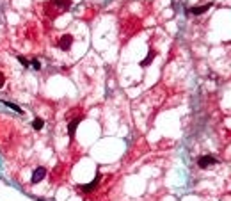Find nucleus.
<instances>
[{"instance_id": "obj_4", "label": "nucleus", "mask_w": 231, "mask_h": 201, "mask_svg": "<svg viewBox=\"0 0 231 201\" xmlns=\"http://www.w3.org/2000/svg\"><path fill=\"white\" fill-rule=\"evenodd\" d=\"M44 176H46V169H44V167H36V171L32 173L30 183H39Z\"/></svg>"}, {"instance_id": "obj_9", "label": "nucleus", "mask_w": 231, "mask_h": 201, "mask_svg": "<svg viewBox=\"0 0 231 201\" xmlns=\"http://www.w3.org/2000/svg\"><path fill=\"white\" fill-rule=\"evenodd\" d=\"M43 125H44V121H43L41 117H36V119L32 121V128H34V130H41Z\"/></svg>"}, {"instance_id": "obj_8", "label": "nucleus", "mask_w": 231, "mask_h": 201, "mask_svg": "<svg viewBox=\"0 0 231 201\" xmlns=\"http://www.w3.org/2000/svg\"><path fill=\"white\" fill-rule=\"evenodd\" d=\"M211 7V4H206V5H201V7H190L189 13H192V14H203V13H206V11Z\"/></svg>"}, {"instance_id": "obj_14", "label": "nucleus", "mask_w": 231, "mask_h": 201, "mask_svg": "<svg viewBox=\"0 0 231 201\" xmlns=\"http://www.w3.org/2000/svg\"><path fill=\"white\" fill-rule=\"evenodd\" d=\"M37 201H44V199H43V198H37Z\"/></svg>"}, {"instance_id": "obj_13", "label": "nucleus", "mask_w": 231, "mask_h": 201, "mask_svg": "<svg viewBox=\"0 0 231 201\" xmlns=\"http://www.w3.org/2000/svg\"><path fill=\"white\" fill-rule=\"evenodd\" d=\"M18 61H20V63L23 64V66H29V61H27V59H23L21 55H18Z\"/></svg>"}, {"instance_id": "obj_6", "label": "nucleus", "mask_w": 231, "mask_h": 201, "mask_svg": "<svg viewBox=\"0 0 231 201\" xmlns=\"http://www.w3.org/2000/svg\"><path fill=\"white\" fill-rule=\"evenodd\" d=\"M155 55H157V52H155V50H149V53H147V57H146V59H142V61H140V66H142V68H146V66H149V64L153 63Z\"/></svg>"}, {"instance_id": "obj_10", "label": "nucleus", "mask_w": 231, "mask_h": 201, "mask_svg": "<svg viewBox=\"0 0 231 201\" xmlns=\"http://www.w3.org/2000/svg\"><path fill=\"white\" fill-rule=\"evenodd\" d=\"M2 102H4V103H5V105H7V107H11V109H14L16 112H20V114H21V112H23V110H21L20 107H18V105H14V103H11V102H5V100H2Z\"/></svg>"}, {"instance_id": "obj_11", "label": "nucleus", "mask_w": 231, "mask_h": 201, "mask_svg": "<svg viewBox=\"0 0 231 201\" xmlns=\"http://www.w3.org/2000/svg\"><path fill=\"white\" fill-rule=\"evenodd\" d=\"M32 68H34V70H41V63L34 59V61H32Z\"/></svg>"}, {"instance_id": "obj_12", "label": "nucleus", "mask_w": 231, "mask_h": 201, "mask_svg": "<svg viewBox=\"0 0 231 201\" xmlns=\"http://www.w3.org/2000/svg\"><path fill=\"white\" fill-rule=\"evenodd\" d=\"M4 84H5V75H4L2 71H0V89L4 87Z\"/></svg>"}, {"instance_id": "obj_7", "label": "nucleus", "mask_w": 231, "mask_h": 201, "mask_svg": "<svg viewBox=\"0 0 231 201\" xmlns=\"http://www.w3.org/2000/svg\"><path fill=\"white\" fill-rule=\"evenodd\" d=\"M98 181H100V174H98V176H96V178H94V181H91V183H87V185H82L80 189H82V191H84V192H91V191H94V189H96V185H98Z\"/></svg>"}, {"instance_id": "obj_2", "label": "nucleus", "mask_w": 231, "mask_h": 201, "mask_svg": "<svg viewBox=\"0 0 231 201\" xmlns=\"http://www.w3.org/2000/svg\"><path fill=\"white\" fill-rule=\"evenodd\" d=\"M57 45H59V48H61V50L68 52V50L73 46V36H71V34H62V36L59 38Z\"/></svg>"}, {"instance_id": "obj_5", "label": "nucleus", "mask_w": 231, "mask_h": 201, "mask_svg": "<svg viewBox=\"0 0 231 201\" xmlns=\"http://www.w3.org/2000/svg\"><path fill=\"white\" fill-rule=\"evenodd\" d=\"M80 119H82V117H75L73 121L69 123V127H68V132H69V137H71V139L75 137V132H76V127H78Z\"/></svg>"}, {"instance_id": "obj_3", "label": "nucleus", "mask_w": 231, "mask_h": 201, "mask_svg": "<svg viewBox=\"0 0 231 201\" xmlns=\"http://www.w3.org/2000/svg\"><path fill=\"white\" fill-rule=\"evenodd\" d=\"M213 164H217V159H213L210 155H204V157H201V159L197 160V166H199L201 169H206V167H210Z\"/></svg>"}, {"instance_id": "obj_1", "label": "nucleus", "mask_w": 231, "mask_h": 201, "mask_svg": "<svg viewBox=\"0 0 231 201\" xmlns=\"http://www.w3.org/2000/svg\"><path fill=\"white\" fill-rule=\"evenodd\" d=\"M69 5H71V0H52V4H46V9L52 7L53 11H57L55 14H59V13L68 11L69 9Z\"/></svg>"}]
</instances>
